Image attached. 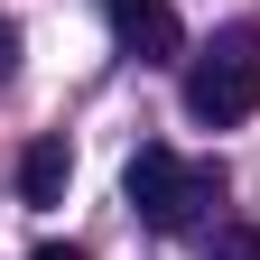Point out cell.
Masks as SVG:
<instances>
[{
    "instance_id": "obj_2",
    "label": "cell",
    "mask_w": 260,
    "mask_h": 260,
    "mask_svg": "<svg viewBox=\"0 0 260 260\" xmlns=\"http://www.w3.org/2000/svg\"><path fill=\"white\" fill-rule=\"evenodd\" d=\"M186 112L205 121V130H242L260 112V28H214L205 56L186 65Z\"/></svg>"
},
{
    "instance_id": "obj_7",
    "label": "cell",
    "mask_w": 260,
    "mask_h": 260,
    "mask_svg": "<svg viewBox=\"0 0 260 260\" xmlns=\"http://www.w3.org/2000/svg\"><path fill=\"white\" fill-rule=\"evenodd\" d=\"M28 260H84L75 242H38V251H28Z\"/></svg>"
},
{
    "instance_id": "obj_4",
    "label": "cell",
    "mask_w": 260,
    "mask_h": 260,
    "mask_svg": "<svg viewBox=\"0 0 260 260\" xmlns=\"http://www.w3.org/2000/svg\"><path fill=\"white\" fill-rule=\"evenodd\" d=\"M65 177H75L65 140H28L19 149V195H28V205H65Z\"/></svg>"
},
{
    "instance_id": "obj_5",
    "label": "cell",
    "mask_w": 260,
    "mask_h": 260,
    "mask_svg": "<svg viewBox=\"0 0 260 260\" xmlns=\"http://www.w3.org/2000/svg\"><path fill=\"white\" fill-rule=\"evenodd\" d=\"M205 260H260V233L251 223H223V233L205 242Z\"/></svg>"
},
{
    "instance_id": "obj_6",
    "label": "cell",
    "mask_w": 260,
    "mask_h": 260,
    "mask_svg": "<svg viewBox=\"0 0 260 260\" xmlns=\"http://www.w3.org/2000/svg\"><path fill=\"white\" fill-rule=\"evenodd\" d=\"M10 75H19V28L0 19V84H10Z\"/></svg>"
},
{
    "instance_id": "obj_1",
    "label": "cell",
    "mask_w": 260,
    "mask_h": 260,
    "mask_svg": "<svg viewBox=\"0 0 260 260\" xmlns=\"http://www.w3.org/2000/svg\"><path fill=\"white\" fill-rule=\"evenodd\" d=\"M121 195H130V214L149 233H195L205 205H223V168L214 158H177V149H140L130 177H121Z\"/></svg>"
},
{
    "instance_id": "obj_3",
    "label": "cell",
    "mask_w": 260,
    "mask_h": 260,
    "mask_svg": "<svg viewBox=\"0 0 260 260\" xmlns=\"http://www.w3.org/2000/svg\"><path fill=\"white\" fill-rule=\"evenodd\" d=\"M103 19H112L121 56H140V65H168V56L186 47V28H177V0H103Z\"/></svg>"
}]
</instances>
